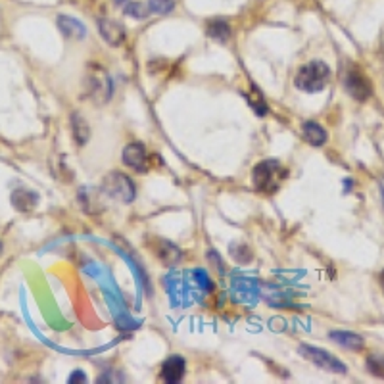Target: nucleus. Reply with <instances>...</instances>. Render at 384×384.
I'll return each instance as SVG.
<instances>
[{
  "instance_id": "f257e3e1",
  "label": "nucleus",
  "mask_w": 384,
  "mask_h": 384,
  "mask_svg": "<svg viewBox=\"0 0 384 384\" xmlns=\"http://www.w3.org/2000/svg\"><path fill=\"white\" fill-rule=\"evenodd\" d=\"M286 175H289V171L283 164H279L277 160H264L254 167L252 183L259 192L275 194L284 183Z\"/></svg>"
},
{
  "instance_id": "f03ea898",
  "label": "nucleus",
  "mask_w": 384,
  "mask_h": 384,
  "mask_svg": "<svg viewBox=\"0 0 384 384\" xmlns=\"http://www.w3.org/2000/svg\"><path fill=\"white\" fill-rule=\"evenodd\" d=\"M331 83V68L321 60L306 63L294 77V85L303 93H319Z\"/></svg>"
},
{
  "instance_id": "7ed1b4c3",
  "label": "nucleus",
  "mask_w": 384,
  "mask_h": 384,
  "mask_svg": "<svg viewBox=\"0 0 384 384\" xmlns=\"http://www.w3.org/2000/svg\"><path fill=\"white\" fill-rule=\"evenodd\" d=\"M102 190L106 192L110 198L120 200L123 204L135 200V185L127 175L123 173H110V175L102 181Z\"/></svg>"
},
{
  "instance_id": "20e7f679",
  "label": "nucleus",
  "mask_w": 384,
  "mask_h": 384,
  "mask_svg": "<svg viewBox=\"0 0 384 384\" xmlns=\"http://www.w3.org/2000/svg\"><path fill=\"white\" fill-rule=\"evenodd\" d=\"M300 353L303 358L315 363L317 367H321L325 371L338 373V375H346L348 367L342 363L341 359L334 358L333 353L325 352V350H319V348L309 346V344H300Z\"/></svg>"
},
{
  "instance_id": "39448f33",
  "label": "nucleus",
  "mask_w": 384,
  "mask_h": 384,
  "mask_svg": "<svg viewBox=\"0 0 384 384\" xmlns=\"http://www.w3.org/2000/svg\"><path fill=\"white\" fill-rule=\"evenodd\" d=\"M342 83H344V88L348 90V95L353 96V98L359 102H365L373 93L369 79H367L361 71L356 70V68H353V70L344 71Z\"/></svg>"
},
{
  "instance_id": "423d86ee",
  "label": "nucleus",
  "mask_w": 384,
  "mask_h": 384,
  "mask_svg": "<svg viewBox=\"0 0 384 384\" xmlns=\"http://www.w3.org/2000/svg\"><path fill=\"white\" fill-rule=\"evenodd\" d=\"M123 162L125 165H129L131 170L139 171V173H145L148 171V154H146V148L140 142H131L123 150Z\"/></svg>"
},
{
  "instance_id": "0eeeda50",
  "label": "nucleus",
  "mask_w": 384,
  "mask_h": 384,
  "mask_svg": "<svg viewBox=\"0 0 384 384\" xmlns=\"http://www.w3.org/2000/svg\"><path fill=\"white\" fill-rule=\"evenodd\" d=\"M98 31L104 37V41L108 44H112V46H120L123 43V38H125V27L121 26L120 21H114V19H98Z\"/></svg>"
},
{
  "instance_id": "6e6552de",
  "label": "nucleus",
  "mask_w": 384,
  "mask_h": 384,
  "mask_svg": "<svg viewBox=\"0 0 384 384\" xmlns=\"http://www.w3.org/2000/svg\"><path fill=\"white\" fill-rule=\"evenodd\" d=\"M185 371H187V363L181 356H171L164 361L162 365V378H164L167 384L181 383L185 377Z\"/></svg>"
},
{
  "instance_id": "1a4fd4ad",
  "label": "nucleus",
  "mask_w": 384,
  "mask_h": 384,
  "mask_svg": "<svg viewBox=\"0 0 384 384\" xmlns=\"http://www.w3.org/2000/svg\"><path fill=\"white\" fill-rule=\"evenodd\" d=\"M58 27H60V31H62L66 37L77 38V41H81V38H85V35H87V29H85L81 21L76 18H70V16H60V18H58Z\"/></svg>"
},
{
  "instance_id": "9d476101",
  "label": "nucleus",
  "mask_w": 384,
  "mask_h": 384,
  "mask_svg": "<svg viewBox=\"0 0 384 384\" xmlns=\"http://www.w3.org/2000/svg\"><path fill=\"white\" fill-rule=\"evenodd\" d=\"M328 338L336 342L338 346H344L348 350H361L363 348V338L356 333H348V331H334L328 334Z\"/></svg>"
},
{
  "instance_id": "9b49d317",
  "label": "nucleus",
  "mask_w": 384,
  "mask_h": 384,
  "mask_svg": "<svg viewBox=\"0 0 384 384\" xmlns=\"http://www.w3.org/2000/svg\"><path fill=\"white\" fill-rule=\"evenodd\" d=\"M38 196L33 192V190H14L12 192V206L19 212H29L37 206Z\"/></svg>"
},
{
  "instance_id": "f8f14e48",
  "label": "nucleus",
  "mask_w": 384,
  "mask_h": 384,
  "mask_svg": "<svg viewBox=\"0 0 384 384\" xmlns=\"http://www.w3.org/2000/svg\"><path fill=\"white\" fill-rule=\"evenodd\" d=\"M303 139L308 140L311 146H323L327 142V131L315 121H306L303 123Z\"/></svg>"
},
{
  "instance_id": "ddd939ff",
  "label": "nucleus",
  "mask_w": 384,
  "mask_h": 384,
  "mask_svg": "<svg viewBox=\"0 0 384 384\" xmlns=\"http://www.w3.org/2000/svg\"><path fill=\"white\" fill-rule=\"evenodd\" d=\"M208 35L212 38H215L217 43H227L229 37H231V27H229L227 21H223V19H214V21H209Z\"/></svg>"
},
{
  "instance_id": "4468645a",
  "label": "nucleus",
  "mask_w": 384,
  "mask_h": 384,
  "mask_svg": "<svg viewBox=\"0 0 384 384\" xmlns=\"http://www.w3.org/2000/svg\"><path fill=\"white\" fill-rule=\"evenodd\" d=\"M71 125H73V137H76L77 145L83 146L88 140V137H90V133H88L87 121H85L83 118H79V115L76 114L73 118H71Z\"/></svg>"
},
{
  "instance_id": "2eb2a0df",
  "label": "nucleus",
  "mask_w": 384,
  "mask_h": 384,
  "mask_svg": "<svg viewBox=\"0 0 384 384\" xmlns=\"http://www.w3.org/2000/svg\"><path fill=\"white\" fill-rule=\"evenodd\" d=\"M231 256H233L234 261H239V264H250L254 259L252 250L246 244H242V242H233V244H231Z\"/></svg>"
},
{
  "instance_id": "dca6fc26",
  "label": "nucleus",
  "mask_w": 384,
  "mask_h": 384,
  "mask_svg": "<svg viewBox=\"0 0 384 384\" xmlns=\"http://www.w3.org/2000/svg\"><path fill=\"white\" fill-rule=\"evenodd\" d=\"M177 0H150V10L154 14H170L175 8Z\"/></svg>"
},
{
  "instance_id": "f3484780",
  "label": "nucleus",
  "mask_w": 384,
  "mask_h": 384,
  "mask_svg": "<svg viewBox=\"0 0 384 384\" xmlns=\"http://www.w3.org/2000/svg\"><path fill=\"white\" fill-rule=\"evenodd\" d=\"M367 369L371 375L378 378H384V358H369L367 359Z\"/></svg>"
},
{
  "instance_id": "a211bd4d",
  "label": "nucleus",
  "mask_w": 384,
  "mask_h": 384,
  "mask_svg": "<svg viewBox=\"0 0 384 384\" xmlns=\"http://www.w3.org/2000/svg\"><path fill=\"white\" fill-rule=\"evenodd\" d=\"M127 16H131V18H146L148 16V8L145 4H139V2H129L125 8Z\"/></svg>"
},
{
  "instance_id": "6ab92c4d",
  "label": "nucleus",
  "mask_w": 384,
  "mask_h": 384,
  "mask_svg": "<svg viewBox=\"0 0 384 384\" xmlns=\"http://www.w3.org/2000/svg\"><path fill=\"white\" fill-rule=\"evenodd\" d=\"M194 277H196V281H198V283H200L202 289L212 290V281H209V277H208V275H206V273H204V271H202V269H196V271H194Z\"/></svg>"
},
{
  "instance_id": "aec40b11",
  "label": "nucleus",
  "mask_w": 384,
  "mask_h": 384,
  "mask_svg": "<svg viewBox=\"0 0 384 384\" xmlns=\"http://www.w3.org/2000/svg\"><path fill=\"white\" fill-rule=\"evenodd\" d=\"M68 383L70 384H77V383H87V375L83 371H76L73 375H71L70 378H68Z\"/></svg>"
},
{
  "instance_id": "412c9836",
  "label": "nucleus",
  "mask_w": 384,
  "mask_h": 384,
  "mask_svg": "<svg viewBox=\"0 0 384 384\" xmlns=\"http://www.w3.org/2000/svg\"><path fill=\"white\" fill-rule=\"evenodd\" d=\"M380 194H383V204H384V179L380 181Z\"/></svg>"
},
{
  "instance_id": "4be33fe9",
  "label": "nucleus",
  "mask_w": 384,
  "mask_h": 384,
  "mask_svg": "<svg viewBox=\"0 0 384 384\" xmlns=\"http://www.w3.org/2000/svg\"><path fill=\"white\" fill-rule=\"evenodd\" d=\"M380 286H383V290H384V271L380 273Z\"/></svg>"
},
{
  "instance_id": "5701e85b",
  "label": "nucleus",
  "mask_w": 384,
  "mask_h": 384,
  "mask_svg": "<svg viewBox=\"0 0 384 384\" xmlns=\"http://www.w3.org/2000/svg\"><path fill=\"white\" fill-rule=\"evenodd\" d=\"M115 2H120V4H121V2H125V0H115Z\"/></svg>"
},
{
  "instance_id": "b1692460",
  "label": "nucleus",
  "mask_w": 384,
  "mask_h": 384,
  "mask_svg": "<svg viewBox=\"0 0 384 384\" xmlns=\"http://www.w3.org/2000/svg\"><path fill=\"white\" fill-rule=\"evenodd\" d=\"M0 250H2V246H0Z\"/></svg>"
}]
</instances>
